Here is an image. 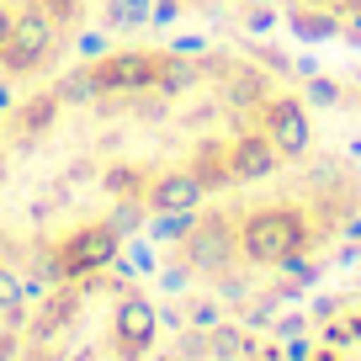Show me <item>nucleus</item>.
<instances>
[{
	"label": "nucleus",
	"instance_id": "nucleus-10",
	"mask_svg": "<svg viewBox=\"0 0 361 361\" xmlns=\"http://www.w3.org/2000/svg\"><path fill=\"white\" fill-rule=\"evenodd\" d=\"M0 112H6V106H0Z\"/></svg>",
	"mask_w": 361,
	"mask_h": 361
},
{
	"label": "nucleus",
	"instance_id": "nucleus-3",
	"mask_svg": "<svg viewBox=\"0 0 361 361\" xmlns=\"http://www.w3.org/2000/svg\"><path fill=\"white\" fill-rule=\"evenodd\" d=\"M159 314L144 282L117 260L37 282L11 361H149Z\"/></svg>",
	"mask_w": 361,
	"mask_h": 361
},
{
	"label": "nucleus",
	"instance_id": "nucleus-8",
	"mask_svg": "<svg viewBox=\"0 0 361 361\" xmlns=\"http://www.w3.org/2000/svg\"><path fill=\"white\" fill-rule=\"evenodd\" d=\"M303 361H361V303L324 319L314 329V340H308Z\"/></svg>",
	"mask_w": 361,
	"mask_h": 361
},
{
	"label": "nucleus",
	"instance_id": "nucleus-6",
	"mask_svg": "<svg viewBox=\"0 0 361 361\" xmlns=\"http://www.w3.org/2000/svg\"><path fill=\"white\" fill-rule=\"evenodd\" d=\"M298 32L314 37H356L361 32V0H282Z\"/></svg>",
	"mask_w": 361,
	"mask_h": 361
},
{
	"label": "nucleus",
	"instance_id": "nucleus-2",
	"mask_svg": "<svg viewBox=\"0 0 361 361\" xmlns=\"http://www.w3.org/2000/svg\"><path fill=\"white\" fill-rule=\"evenodd\" d=\"M361 228V170L303 149L170 218L165 260L218 303L255 308L293 293Z\"/></svg>",
	"mask_w": 361,
	"mask_h": 361
},
{
	"label": "nucleus",
	"instance_id": "nucleus-7",
	"mask_svg": "<svg viewBox=\"0 0 361 361\" xmlns=\"http://www.w3.org/2000/svg\"><path fill=\"white\" fill-rule=\"evenodd\" d=\"M27 303H32V276L0 255V361H11V350H16Z\"/></svg>",
	"mask_w": 361,
	"mask_h": 361
},
{
	"label": "nucleus",
	"instance_id": "nucleus-1",
	"mask_svg": "<svg viewBox=\"0 0 361 361\" xmlns=\"http://www.w3.org/2000/svg\"><path fill=\"white\" fill-rule=\"evenodd\" d=\"M314 149L303 90L213 43L69 59L0 112V255L32 282L117 260L149 224Z\"/></svg>",
	"mask_w": 361,
	"mask_h": 361
},
{
	"label": "nucleus",
	"instance_id": "nucleus-4",
	"mask_svg": "<svg viewBox=\"0 0 361 361\" xmlns=\"http://www.w3.org/2000/svg\"><path fill=\"white\" fill-rule=\"evenodd\" d=\"M90 0H0V85H37L69 64Z\"/></svg>",
	"mask_w": 361,
	"mask_h": 361
},
{
	"label": "nucleus",
	"instance_id": "nucleus-9",
	"mask_svg": "<svg viewBox=\"0 0 361 361\" xmlns=\"http://www.w3.org/2000/svg\"><path fill=\"white\" fill-rule=\"evenodd\" d=\"M170 6H180V11H213V6H224V0H170Z\"/></svg>",
	"mask_w": 361,
	"mask_h": 361
},
{
	"label": "nucleus",
	"instance_id": "nucleus-5",
	"mask_svg": "<svg viewBox=\"0 0 361 361\" xmlns=\"http://www.w3.org/2000/svg\"><path fill=\"white\" fill-rule=\"evenodd\" d=\"M149 361H293V356L250 324L207 319V324H180L170 335H159Z\"/></svg>",
	"mask_w": 361,
	"mask_h": 361
}]
</instances>
